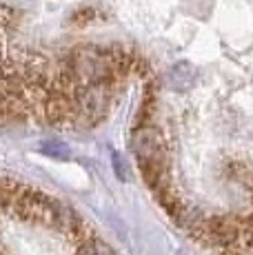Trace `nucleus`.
Returning a JSON list of instances; mask_svg holds the SVG:
<instances>
[{"instance_id":"1","label":"nucleus","mask_w":253,"mask_h":255,"mask_svg":"<svg viewBox=\"0 0 253 255\" xmlns=\"http://www.w3.org/2000/svg\"><path fill=\"white\" fill-rule=\"evenodd\" d=\"M42 151H45V153H49V155H53V158H62V155L69 153L67 144H62V142H58V140L45 142V144H42Z\"/></svg>"},{"instance_id":"2","label":"nucleus","mask_w":253,"mask_h":255,"mask_svg":"<svg viewBox=\"0 0 253 255\" xmlns=\"http://www.w3.org/2000/svg\"><path fill=\"white\" fill-rule=\"evenodd\" d=\"M114 169L120 175V180H126V164L123 162V155L120 153H114Z\"/></svg>"}]
</instances>
